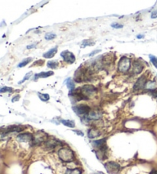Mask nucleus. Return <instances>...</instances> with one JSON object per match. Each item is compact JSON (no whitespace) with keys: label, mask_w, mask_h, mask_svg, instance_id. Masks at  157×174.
<instances>
[{"label":"nucleus","mask_w":157,"mask_h":174,"mask_svg":"<svg viewBox=\"0 0 157 174\" xmlns=\"http://www.w3.org/2000/svg\"><path fill=\"white\" fill-rule=\"evenodd\" d=\"M58 157L60 160L65 163H69L75 160V154L73 150L68 147H62L58 150Z\"/></svg>","instance_id":"obj_1"},{"label":"nucleus","mask_w":157,"mask_h":174,"mask_svg":"<svg viewBox=\"0 0 157 174\" xmlns=\"http://www.w3.org/2000/svg\"><path fill=\"white\" fill-rule=\"evenodd\" d=\"M48 135L42 131H38L33 134V139L31 143L32 145H40L45 143L48 140Z\"/></svg>","instance_id":"obj_2"},{"label":"nucleus","mask_w":157,"mask_h":174,"mask_svg":"<svg viewBox=\"0 0 157 174\" xmlns=\"http://www.w3.org/2000/svg\"><path fill=\"white\" fill-rule=\"evenodd\" d=\"M131 65V61L129 57H123L120 58L118 63V70L120 72L122 73H125V72H128L130 68Z\"/></svg>","instance_id":"obj_3"},{"label":"nucleus","mask_w":157,"mask_h":174,"mask_svg":"<svg viewBox=\"0 0 157 174\" xmlns=\"http://www.w3.org/2000/svg\"><path fill=\"white\" fill-rule=\"evenodd\" d=\"M92 145L98 150V152L103 154L104 157V154L106 153L107 150V144H106V139H100V140H94L92 142Z\"/></svg>","instance_id":"obj_4"},{"label":"nucleus","mask_w":157,"mask_h":174,"mask_svg":"<svg viewBox=\"0 0 157 174\" xmlns=\"http://www.w3.org/2000/svg\"><path fill=\"white\" fill-rule=\"evenodd\" d=\"M73 110L78 116H86L88 115L90 112V108L89 106L85 104H80V105L73 107Z\"/></svg>","instance_id":"obj_5"},{"label":"nucleus","mask_w":157,"mask_h":174,"mask_svg":"<svg viewBox=\"0 0 157 174\" xmlns=\"http://www.w3.org/2000/svg\"><path fill=\"white\" fill-rule=\"evenodd\" d=\"M104 167L110 174H116L120 171V166L116 162H108L104 164Z\"/></svg>","instance_id":"obj_6"},{"label":"nucleus","mask_w":157,"mask_h":174,"mask_svg":"<svg viewBox=\"0 0 157 174\" xmlns=\"http://www.w3.org/2000/svg\"><path fill=\"white\" fill-rule=\"evenodd\" d=\"M87 76V69L84 67H81L76 71L75 74V80L77 82H82L86 80V77Z\"/></svg>","instance_id":"obj_7"},{"label":"nucleus","mask_w":157,"mask_h":174,"mask_svg":"<svg viewBox=\"0 0 157 174\" xmlns=\"http://www.w3.org/2000/svg\"><path fill=\"white\" fill-rule=\"evenodd\" d=\"M81 88L83 95H84V97H86L87 98H88V97L93 95V94L96 92L97 90L93 85H90V84H85V85H84L82 87H81Z\"/></svg>","instance_id":"obj_8"},{"label":"nucleus","mask_w":157,"mask_h":174,"mask_svg":"<svg viewBox=\"0 0 157 174\" xmlns=\"http://www.w3.org/2000/svg\"><path fill=\"white\" fill-rule=\"evenodd\" d=\"M61 56L63 57V59L66 61V62L69 63V64H72L75 61V56L71 51L65 50V51H62L61 53Z\"/></svg>","instance_id":"obj_9"},{"label":"nucleus","mask_w":157,"mask_h":174,"mask_svg":"<svg viewBox=\"0 0 157 174\" xmlns=\"http://www.w3.org/2000/svg\"><path fill=\"white\" fill-rule=\"evenodd\" d=\"M146 78L144 75L141 76L140 78H138V80L137 81V82L135 83L133 86V90L134 91H139L141 90V89L145 88V86H146Z\"/></svg>","instance_id":"obj_10"},{"label":"nucleus","mask_w":157,"mask_h":174,"mask_svg":"<svg viewBox=\"0 0 157 174\" xmlns=\"http://www.w3.org/2000/svg\"><path fill=\"white\" fill-rule=\"evenodd\" d=\"M59 144H61V142L55 138H48V140L45 143V147L48 150L55 149Z\"/></svg>","instance_id":"obj_11"},{"label":"nucleus","mask_w":157,"mask_h":174,"mask_svg":"<svg viewBox=\"0 0 157 174\" xmlns=\"http://www.w3.org/2000/svg\"><path fill=\"white\" fill-rule=\"evenodd\" d=\"M24 127L22 126H16V125H13V126H9L7 128H5V129H2V134H9V133H13V132H21L24 130Z\"/></svg>","instance_id":"obj_12"},{"label":"nucleus","mask_w":157,"mask_h":174,"mask_svg":"<svg viewBox=\"0 0 157 174\" xmlns=\"http://www.w3.org/2000/svg\"><path fill=\"white\" fill-rule=\"evenodd\" d=\"M17 139L20 142H31L32 141L33 134H29V133H23L20 134L17 136Z\"/></svg>","instance_id":"obj_13"},{"label":"nucleus","mask_w":157,"mask_h":174,"mask_svg":"<svg viewBox=\"0 0 157 174\" xmlns=\"http://www.w3.org/2000/svg\"><path fill=\"white\" fill-rule=\"evenodd\" d=\"M87 117L90 120H99L102 117V113L98 110H90L89 114L87 115Z\"/></svg>","instance_id":"obj_14"},{"label":"nucleus","mask_w":157,"mask_h":174,"mask_svg":"<svg viewBox=\"0 0 157 174\" xmlns=\"http://www.w3.org/2000/svg\"><path fill=\"white\" fill-rule=\"evenodd\" d=\"M143 69V65H142V63L140 61H135L133 65V72L136 74V75H138V74L141 73V72Z\"/></svg>","instance_id":"obj_15"},{"label":"nucleus","mask_w":157,"mask_h":174,"mask_svg":"<svg viewBox=\"0 0 157 174\" xmlns=\"http://www.w3.org/2000/svg\"><path fill=\"white\" fill-rule=\"evenodd\" d=\"M100 135V133L98 130L95 129V128H91L87 132V136L90 139H93V138H97Z\"/></svg>","instance_id":"obj_16"},{"label":"nucleus","mask_w":157,"mask_h":174,"mask_svg":"<svg viewBox=\"0 0 157 174\" xmlns=\"http://www.w3.org/2000/svg\"><path fill=\"white\" fill-rule=\"evenodd\" d=\"M57 51H58V47L51 48V50H49V51H47L46 53L43 54V57H45V58H51L56 54Z\"/></svg>","instance_id":"obj_17"},{"label":"nucleus","mask_w":157,"mask_h":174,"mask_svg":"<svg viewBox=\"0 0 157 174\" xmlns=\"http://www.w3.org/2000/svg\"><path fill=\"white\" fill-rule=\"evenodd\" d=\"M54 75L53 72H41V73L36 74L35 75V80L38 79V78H48V77L51 76V75Z\"/></svg>","instance_id":"obj_18"},{"label":"nucleus","mask_w":157,"mask_h":174,"mask_svg":"<svg viewBox=\"0 0 157 174\" xmlns=\"http://www.w3.org/2000/svg\"><path fill=\"white\" fill-rule=\"evenodd\" d=\"M157 87V83L153 81H148L146 82V86H145V89L146 90H151V91H155V88Z\"/></svg>","instance_id":"obj_19"},{"label":"nucleus","mask_w":157,"mask_h":174,"mask_svg":"<svg viewBox=\"0 0 157 174\" xmlns=\"http://www.w3.org/2000/svg\"><path fill=\"white\" fill-rule=\"evenodd\" d=\"M61 122L66 127H68V128H73L75 127V123L73 120H61Z\"/></svg>","instance_id":"obj_20"},{"label":"nucleus","mask_w":157,"mask_h":174,"mask_svg":"<svg viewBox=\"0 0 157 174\" xmlns=\"http://www.w3.org/2000/svg\"><path fill=\"white\" fill-rule=\"evenodd\" d=\"M65 174H81V170L78 168L76 169H68Z\"/></svg>","instance_id":"obj_21"},{"label":"nucleus","mask_w":157,"mask_h":174,"mask_svg":"<svg viewBox=\"0 0 157 174\" xmlns=\"http://www.w3.org/2000/svg\"><path fill=\"white\" fill-rule=\"evenodd\" d=\"M31 57H27V58H25V59H24L23 61H22V62H20L19 64V68H22V67H25V65H27L28 64V63L30 62V61H31Z\"/></svg>","instance_id":"obj_22"},{"label":"nucleus","mask_w":157,"mask_h":174,"mask_svg":"<svg viewBox=\"0 0 157 174\" xmlns=\"http://www.w3.org/2000/svg\"><path fill=\"white\" fill-rule=\"evenodd\" d=\"M67 87L71 91H73L75 88V83L72 81L71 78H68V80L67 81Z\"/></svg>","instance_id":"obj_23"},{"label":"nucleus","mask_w":157,"mask_h":174,"mask_svg":"<svg viewBox=\"0 0 157 174\" xmlns=\"http://www.w3.org/2000/svg\"><path fill=\"white\" fill-rule=\"evenodd\" d=\"M38 97L42 101H48L50 99V96L48 94H38Z\"/></svg>","instance_id":"obj_24"},{"label":"nucleus","mask_w":157,"mask_h":174,"mask_svg":"<svg viewBox=\"0 0 157 174\" xmlns=\"http://www.w3.org/2000/svg\"><path fill=\"white\" fill-rule=\"evenodd\" d=\"M47 65H48V68H56L58 65V63L55 61H50L47 63Z\"/></svg>","instance_id":"obj_25"},{"label":"nucleus","mask_w":157,"mask_h":174,"mask_svg":"<svg viewBox=\"0 0 157 174\" xmlns=\"http://www.w3.org/2000/svg\"><path fill=\"white\" fill-rule=\"evenodd\" d=\"M92 45H93V43L90 40H84L81 45V48H85V47L90 46Z\"/></svg>","instance_id":"obj_26"},{"label":"nucleus","mask_w":157,"mask_h":174,"mask_svg":"<svg viewBox=\"0 0 157 174\" xmlns=\"http://www.w3.org/2000/svg\"><path fill=\"white\" fill-rule=\"evenodd\" d=\"M149 58H150L151 62L153 64V65L155 66V68H157V57H155V56L149 55Z\"/></svg>","instance_id":"obj_27"},{"label":"nucleus","mask_w":157,"mask_h":174,"mask_svg":"<svg viewBox=\"0 0 157 174\" xmlns=\"http://www.w3.org/2000/svg\"><path fill=\"white\" fill-rule=\"evenodd\" d=\"M56 37V35L53 34V33H48V34L45 35V39L46 40H51V39H54Z\"/></svg>","instance_id":"obj_28"},{"label":"nucleus","mask_w":157,"mask_h":174,"mask_svg":"<svg viewBox=\"0 0 157 174\" xmlns=\"http://www.w3.org/2000/svg\"><path fill=\"white\" fill-rule=\"evenodd\" d=\"M13 89L9 87H3L1 88V90H0V92H1V93H5V92H13Z\"/></svg>","instance_id":"obj_29"},{"label":"nucleus","mask_w":157,"mask_h":174,"mask_svg":"<svg viewBox=\"0 0 157 174\" xmlns=\"http://www.w3.org/2000/svg\"><path fill=\"white\" fill-rule=\"evenodd\" d=\"M31 75H32V73L31 72H29V73H28V74H26V75H25V77H24V78L22 80V81H20V82L19 83V84H22V83H23V82H25V81H27V80H28L29 79V78H31Z\"/></svg>","instance_id":"obj_30"},{"label":"nucleus","mask_w":157,"mask_h":174,"mask_svg":"<svg viewBox=\"0 0 157 174\" xmlns=\"http://www.w3.org/2000/svg\"><path fill=\"white\" fill-rule=\"evenodd\" d=\"M111 27H113L114 28H123V25H120V24L115 22V23L111 24Z\"/></svg>","instance_id":"obj_31"},{"label":"nucleus","mask_w":157,"mask_h":174,"mask_svg":"<svg viewBox=\"0 0 157 174\" xmlns=\"http://www.w3.org/2000/svg\"><path fill=\"white\" fill-rule=\"evenodd\" d=\"M151 18H152V19H155V18H157V9L154 10V11L152 12V14H151Z\"/></svg>","instance_id":"obj_32"},{"label":"nucleus","mask_w":157,"mask_h":174,"mask_svg":"<svg viewBox=\"0 0 157 174\" xmlns=\"http://www.w3.org/2000/svg\"><path fill=\"white\" fill-rule=\"evenodd\" d=\"M100 50H95V51H92V52L90 53V54H89V56H90V57H92V56H93V55H94V54H96L97 53L100 52Z\"/></svg>","instance_id":"obj_33"},{"label":"nucleus","mask_w":157,"mask_h":174,"mask_svg":"<svg viewBox=\"0 0 157 174\" xmlns=\"http://www.w3.org/2000/svg\"><path fill=\"white\" fill-rule=\"evenodd\" d=\"M19 98H20V97H19V95H17V96L14 97V98H13V99H12V101H13V102H16V101H19Z\"/></svg>","instance_id":"obj_34"},{"label":"nucleus","mask_w":157,"mask_h":174,"mask_svg":"<svg viewBox=\"0 0 157 174\" xmlns=\"http://www.w3.org/2000/svg\"><path fill=\"white\" fill-rule=\"evenodd\" d=\"M36 45V44H32V45H28L27 46V48L28 49H30V48H35V46Z\"/></svg>","instance_id":"obj_35"},{"label":"nucleus","mask_w":157,"mask_h":174,"mask_svg":"<svg viewBox=\"0 0 157 174\" xmlns=\"http://www.w3.org/2000/svg\"><path fill=\"white\" fill-rule=\"evenodd\" d=\"M75 133H77V134H78V135H81V136H84V134H83L81 131H74Z\"/></svg>","instance_id":"obj_36"},{"label":"nucleus","mask_w":157,"mask_h":174,"mask_svg":"<svg viewBox=\"0 0 157 174\" xmlns=\"http://www.w3.org/2000/svg\"><path fill=\"white\" fill-rule=\"evenodd\" d=\"M149 174H157V169H154L149 172Z\"/></svg>","instance_id":"obj_37"},{"label":"nucleus","mask_w":157,"mask_h":174,"mask_svg":"<svg viewBox=\"0 0 157 174\" xmlns=\"http://www.w3.org/2000/svg\"><path fill=\"white\" fill-rule=\"evenodd\" d=\"M153 96L155 97V98H157V91L155 90L153 91Z\"/></svg>","instance_id":"obj_38"},{"label":"nucleus","mask_w":157,"mask_h":174,"mask_svg":"<svg viewBox=\"0 0 157 174\" xmlns=\"http://www.w3.org/2000/svg\"><path fill=\"white\" fill-rule=\"evenodd\" d=\"M144 38V35H138L137 36V39H143Z\"/></svg>","instance_id":"obj_39"},{"label":"nucleus","mask_w":157,"mask_h":174,"mask_svg":"<svg viewBox=\"0 0 157 174\" xmlns=\"http://www.w3.org/2000/svg\"><path fill=\"white\" fill-rule=\"evenodd\" d=\"M100 174H104V172H100Z\"/></svg>","instance_id":"obj_40"}]
</instances>
